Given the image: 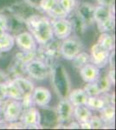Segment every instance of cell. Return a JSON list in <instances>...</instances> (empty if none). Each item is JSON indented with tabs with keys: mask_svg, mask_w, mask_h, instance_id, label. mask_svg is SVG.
I'll use <instances>...</instances> for the list:
<instances>
[{
	"mask_svg": "<svg viewBox=\"0 0 116 130\" xmlns=\"http://www.w3.org/2000/svg\"><path fill=\"white\" fill-rule=\"evenodd\" d=\"M25 24L39 45L45 44L54 38L51 22L46 17L31 15L25 20Z\"/></svg>",
	"mask_w": 116,
	"mask_h": 130,
	"instance_id": "obj_1",
	"label": "cell"
},
{
	"mask_svg": "<svg viewBox=\"0 0 116 130\" xmlns=\"http://www.w3.org/2000/svg\"><path fill=\"white\" fill-rule=\"evenodd\" d=\"M51 83L60 99L68 98L71 90V83L66 69L62 64H54L50 69Z\"/></svg>",
	"mask_w": 116,
	"mask_h": 130,
	"instance_id": "obj_2",
	"label": "cell"
},
{
	"mask_svg": "<svg viewBox=\"0 0 116 130\" xmlns=\"http://www.w3.org/2000/svg\"><path fill=\"white\" fill-rule=\"evenodd\" d=\"M60 45V43L53 38L45 44H40L39 48H37L36 55H37L39 60L43 61L51 68L54 65L55 61L61 56Z\"/></svg>",
	"mask_w": 116,
	"mask_h": 130,
	"instance_id": "obj_3",
	"label": "cell"
},
{
	"mask_svg": "<svg viewBox=\"0 0 116 130\" xmlns=\"http://www.w3.org/2000/svg\"><path fill=\"white\" fill-rule=\"evenodd\" d=\"M24 71L29 77L37 81H43L50 74V67L39 59H32L24 64Z\"/></svg>",
	"mask_w": 116,
	"mask_h": 130,
	"instance_id": "obj_4",
	"label": "cell"
},
{
	"mask_svg": "<svg viewBox=\"0 0 116 130\" xmlns=\"http://www.w3.org/2000/svg\"><path fill=\"white\" fill-rule=\"evenodd\" d=\"M83 50V44L76 37H69L60 45V54L64 59L71 61Z\"/></svg>",
	"mask_w": 116,
	"mask_h": 130,
	"instance_id": "obj_5",
	"label": "cell"
},
{
	"mask_svg": "<svg viewBox=\"0 0 116 130\" xmlns=\"http://www.w3.org/2000/svg\"><path fill=\"white\" fill-rule=\"evenodd\" d=\"M50 22H51L54 37H56L58 40H64L65 38L70 37L72 34V24L68 18H52Z\"/></svg>",
	"mask_w": 116,
	"mask_h": 130,
	"instance_id": "obj_6",
	"label": "cell"
},
{
	"mask_svg": "<svg viewBox=\"0 0 116 130\" xmlns=\"http://www.w3.org/2000/svg\"><path fill=\"white\" fill-rule=\"evenodd\" d=\"M2 108H3L4 120L9 123L18 121L23 112L21 101L13 99H10Z\"/></svg>",
	"mask_w": 116,
	"mask_h": 130,
	"instance_id": "obj_7",
	"label": "cell"
},
{
	"mask_svg": "<svg viewBox=\"0 0 116 130\" xmlns=\"http://www.w3.org/2000/svg\"><path fill=\"white\" fill-rule=\"evenodd\" d=\"M19 120L25 127L38 128L41 127L40 111L34 106L23 110Z\"/></svg>",
	"mask_w": 116,
	"mask_h": 130,
	"instance_id": "obj_8",
	"label": "cell"
},
{
	"mask_svg": "<svg viewBox=\"0 0 116 130\" xmlns=\"http://www.w3.org/2000/svg\"><path fill=\"white\" fill-rule=\"evenodd\" d=\"M110 51L103 48L98 43L92 46L91 54H90V62L98 67L99 69H102L106 67L108 62V56Z\"/></svg>",
	"mask_w": 116,
	"mask_h": 130,
	"instance_id": "obj_9",
	"label": "cell"
},
{
	"mask_svg": "<svg viewBox=\"0 0 116 130\" xmlns=\"http://www.w3.org/2000/svg\"><path fill=\"white\" fill-rule=\"evenodd\" d=\"M74 106L72 105L68 98L61 99L56 107V115H57L59 124L68 122L73 117Z\"/></svg>",
	"mask_w": 116,
	"mask_h": 130,
	"instance_id": "obj_10",
	"label": "cell"
},
{
	"mask_svg": "<svg viewBox=\"0 0 116 130\" xmlns=\"http://www.w3.org/2000/svg\"><path fill=\"white\" fill-rule=\"evenodd\" d=\"M15 43L21 51H37V42L29 32H22L16 35Z\"/></svg>",
	"mask_w": 116,
	"mask_h": 130,
	"instance_id": "obj_11",
	"label": "cell"
},
{
	"mask_svg": "<svg viewBox=\"0 0 116 130\" xmlns=\"http://www.w3.org/2000/svg\"><path fill=\"white\" fill-rule=\"evenodd\" d=\"M94 7L95 6H94L89 3H81L77 7V10L75 12L86 26H90L94 23Z\"/></svg>",
	"mask_w": 116,
	"mask_h": 130,
	"instance_id": "obj_12",
	"label": "cell"
},
{
	"mask_svg": "<svg viewBox=\"0 0 116 130\" xmlns=\"http://www.w3.org/2000/svg\"><path fill=\"white\" fill-rule=\"evenodd\" d=\"M31 96H32L34 104L40 108H44L48 106L51 101V93L49 90L44 87L35 88Z\"/></svg>",
	"mask_w": 116,
	"mask_h": 130,
	"instance_id": "obj_13",
	"label": "cell"
},
{
	"mask_svg": "<svg viewBox=\"0 0 116 130\" xmlns=\"http://www.w3.org/2000/svg\"><path fill=\"white\" fill-rule=\"evenodd\" d=\"M80 75L85 83L96 82L101 75L100 69L93 63H88L80 69Z\"/></svg>",
	"mask_w": 116,
	"mask_h": 130,
	"instance_id": "obj_14",
	"label": "cell"
},
{
	"mask_svg": "<svg viewBox=\"0 0 116 130\" xmlns=\"http://www.w3.org/2000/svg\"><path fill=\"white\" fill-rule=\"evenodd\" d=\"M113 5L111 7L107 6L100 5L94 7V23L97 24H100L104 23L105 21L108 20L109 18H113Z\"/></svg>",
	"mask_w": 116,
	"mask_h": 130,
	"instance_id": "obj_15",
	"label": "cell"
},
{
	"mask_svg": "<svg viewBox=\"0 0 116 130\" xmlns=\"http://www.w3.org/2000/svg\"><path fill=\"white\" fill-rule=\"evenodd\" d=\"M13 81L18 85V89H20L21 93L23 95V98L26 97V96H31L33 93L35 87L33 83L30 80L27 78H24L23 76H16L13 79Z\"/></svg>",
	"mask_w": 116,
	"mask_h": 130,
	"instance_id": "obj_16",
	"label": "cell"
},
{
	"mask_svg": "<svg viewBox=\"0 0 116 130\" xmlns=\"http://www.w3.org/2000/svg\"><path fill=\"white\" fill-rule=\"evenodd\" d=\"M88 98V96L83 89H75L70 90L68 95V99L72 103L73 106L86 105Z\"/></svg>",
	"mask_w": 116,
	"mask_h": 130,
	"instance_id": "obj_17",
	"label": "cell"
},
{
	"mask_svg": "<svg viewBox=\"0 0 116 130\" xmlns=\"http://www.w3.org/2000/svg\"><path fill=\"white\" fill-rule=\"evenodd\" d=\"M73 115L77 122L81 123L88 121L92 116V110L86 105L74 106Z\"/></svg>",
	"mask_w": 116,
	"mask_h": 130,
	"instance_id": "obj_18",
	"label": "cell"
},
{
	"mask_svg": "<svg viewBox=\"0 0 116 130\" xmlns=\"http://www.w3.org/2000/svg\"><path fill=\"white\" fill-rule=\"evenodd\" d=\"M101 119L102 120L104 125H111L114 122L115 109L113 104H107L100 110Z\"/></svg>",
	"mask_w": 116,
	"mask_h": 130,
	"instance_id": "obj_19",
	"label": "cell"
},
{
	"mask_svg": "<svg viewBox=\"0 0 116 130\" xmlns=\"http://www.w3.org/2000/svg\"><path fill=\"white\" fill-rule=\"evenodd\" d=\"M5 84L6 90H7V98L18 101H21L23 99L22 93L13 80H8Z\"/></svg>",
	"mask_w": 116,
	"mask_h": 130,
	"instance_id": "obj_20",
	"label": "cell"
},
{
	"mask_svg": "<svg viewBox=\"0 0 116 130\" xmlns=\"http://www.w3.org/2000/svg\"><path fill=\"white\" fill-rule=\"evenodd\" d=\"M15 44V37L7 31L0 37V53L8 52L13 48Z\"/></svg>",
	"mask_w": 116,
	"mask_h": 130,
	"instance_id": "obj_21",
	"label": "cell"
},
{
	"mask_svg": "<svg viewBox=\"0 0 116 130\" xmlns=\"http://www.w3.org/2000/svg\"><path fill=\"white\" fill-rule=\"evenodd\" d=\"M69 19L71 22L72 24V29L73 31H75L78 36H81L83 34L84 30H85L86 26L84 24V23L82 22V20L79 18V16L76 14V12H74L72 15L69 14Z\"/></svg>",
	"mask_w": 116,
	"mask_h": 130,
	"instance_id": "obj_22",
	"label": "cell"
},
{
	"mask_svg": "<svg viewBox=\"0 0 116 130\" xmlns=\"http://www.w3.org/2000/svg\"><path fill=\"white\" fill-rule=\"evenodd\" d=\"M97 43L109 51L114 50V37L110 33L102 32L99 37Z\"/></svg>",
	"mask_w": 116,
	"mask_h": 130,
	"instance_id": "obj_23",
	"label": "cell"
},
{
	"mask_svg": "<svg viewBox=\"0 0 116 130\" xmlns=\"http://www.w3.org/2000/svg\"><path fill=\"white\" fill-rule=\"evenodd\" d=\"M72 65L75 69L80 70L86 64L90 62V55L87 52L81 51L78 55H76L72 60Z\"/></svg>",
	"mask_w": 116,
	"mask_h": 130,
	"instance_id": "obj_24",
	"label": "cell"
},
{
	"mask_svg": "<svg viewBox=\"0 0 116 130\" xmlns=\"http://www.w3.org/2000/svg\"><path fill=\"white\" fill-rule=\"evenodd\" d=\"M105 105H106V103L101 95L88 96L87 103H86V106L88 108H89L91 110L95 111H100Z\"/></svg>",
	"mask_w": 116,
	"mask_h": 130,
	"instance_id": "obj_25",
	"label": "cell"
},
{
	"mask_svg": "<svg viewBox=\"0 0 116 130\" xmlns=\"http://www.w3.org/2000/svg\"><path fill=\"white\" fill-rule=\"evenodd\" d=\"M96 83L99 87V89L101 91V94L106 93V92H109V90L111 89V87L113 86V83H111V81L109 80L107 75H103V76H99V78L97 79Z\"/></svg>",
	"mask_w": 116,
	"mask_h": 130,
	"instance_id": "obj_26",
	"label": "cell"
},
{
	"mask_svg": "<svg viewBox=\"0 0 116 130\" xmlns=\"http://www.w3.org/2000/svg\"><path fill=\"white\" fill-rule=\"evenodd\" d=\"M48 14L52 18H67L69 17V13H67L66 10L62 7L59 1L53 9L48 12Z\"/></svg>",
	"mask_w": 116,
	"mask_h": 130,
	"instance_id": "obj_27",
	"label": "cell"
},
{
	"mask_svg": "<svg viewBox=\"0 0 116 130\" xmlns=\"http://www.w3.org/2000/svg\"><path fill=\"white\" fill-rule=\"evenodd\" d=\"M100 32H107L110 33L114 29V17L109 18L108 20L105 21L104 23H102L100 24H97Z\"/></svg>",
	"mask_w": 116,
	"mask_h": 130,
	"instance_id": "obj_28",
	"label": "cell"
},
{
	"mask_svg": "<svg viewBox=\"0 0 116 130\" xmlns=\"http://www.w3.org/2000/svg\"><path fill=\"white\" fill-rule=\"evenodd\" d=\"M83 89L88 95V96H97L101 95V91L99 89V87L97 85L96 82L87 83V84L85 85Z\"/></svg>",
	"mask_w": 116,
	"mask_h": 130,
	"instance_id": "obj_29",
	"label": "cell"
},
{
	"mask_svg": "<svg viewBox=\"0 0 116 130\" xmlns=\"http://www.w3.org/2000/svg\"><path fill=\"white\" fill-rule=\"evenodd\" d=\"M57 3L58 0H42L39 5V9H41L43 11L48 13L56 5Z\"/></svg>",
	"mask_w": 116,
	"mask_h": 130,
	"instance_id": "obj_30",
	"label": "cell"
},
{
	"mask_svg": "<svg viewBox=\"0 0 116 130\" xmlns=\"http://www.w3.org/2000/svg\"><path fill=\"white\" fill-rule=\"evenodd\" d=\"M59 3L62 7L66 10L67 13H71L75 8L76 0H59Z\"/></svg>",
	"mask_w": 116,
	"mask_h": 130,
	"instance_id": "obj_31",
	"label": "cell"
},
{
	"mask_svg": "<svg viewBox=\"0 0 116 130\" xmlns=\"http://www.w3.org/2000/svg\"><path fill=\"white\" fill-rule=\"evenodd\" d=\"M89 123L91 125V129H100L104 127V123L100 116L92 115L89 120Z\"/></svg>",
	"mask_w": 116,
	"mask_h": 130,
	"instance_id": "obj_32",
	"label": "cell"
},
{
	"mask_svg": "<svg viewBox=\"0 0 116 130\" xmlns=\"http://www.w3.org/2000/svg\"><path fill=\"white\" fill-rule=\"evenodd\" d=\"M0 28L5 31L9 30V19L5 14H0Z\"/></svg>",
	"mask_w": 116,
	"mask_h": 130,
	"instance_id": "obj_33",
	"label": "cell"
},
{
	"mask_svg": "<svg viewBox=\"0 0 116 130\" xmlns=\"http://www.w3.org/2000/svg\"><path fill=\"white\" fill-rule=\"evenodd\" d=\"M7 98V90H6V84L1 83L0 84V102H3Z\"/></svg>",
	"mask_w": 116,
	"mask_h": 130,
	"instance_id": "obj_34",
	"label": "cell"
},
{
	"mask_svg": "<svg viewBox=\"0 0 116 130\" xmlns=\"http://www.w3.org/2000/svg\"><path fill=\"white\" fill-rule=\"evenodd\" d=\"M41 1L42 0H25L27 5L32 8H35V9H39V5Z\"/></svg>",
	"mask_w": 116,
	"mask_h": 130,
	"instance_id": "obj_35",
	"label": "cell"
},
{
	"mask_svg": "<svg viewBox=\"0 0 116 130\" xmlns=\"http://www.w3.org/2000/svg\"><path fill=\"white\" fill-rule=\"evenodd\" d=\"M107 63L110 65V69H114V50H111L110 53H109L108 62Z\"/></svg>",
	"mask_w": 116,
	"mask_h": 130,
	"instance_id": "obj_36",
	"label": "cell"
},
{
	"mask_svg": "<svg viewBox=\"0 0 116 130\" xmlns=\"http://www.w3.org/2000/svg\"><path fill=\"white\" fill-rule=\"evenodd\" d=\"M8 128H24V126L22 122H18V121H14V122H10V124L8 125Z\"/></svg>",
	"mask_w": 116,
	"mask_h": 130,
	"instance_id": "obj_37",
	"label": "cell"
},
{
	"mask_svg": "<svg viewBox=\"0 0 116 130\" xmlns=\"http://www.w3.org/2000/svg\"><path fill=\"white\" fill-rule=\"evenodd\" d=\"M97 2H98L100 5H104V6H107V7H111V6L113 5L114 0H97Z\"/></svg>",
	"mask_w": 116,
	"mask_h": 130,
	"instance_id": "obj_38",
	"label": "cell"
},
{
	"mask_svg": "<svg viewBox=\"0 0 116 130\" xmlns=\"http://www.w3.org/2000/svg\"><path fill=\"white\" fill-rule=\"evenodd\" d=\"M8 80H10V77L6 73H5L4 71L0 70V84L1 83H5Z\"/></svg>",
	"mask_w": 116,
	"mask_h": 130,
	"instance_id": "obj_39",
	"label": "cell"
},
{
	"mask_svg": "<svg viewBox=\"0 0 116 130\" xmlns=\"http://www.w3.org/2000/svg\"><path fill=\"white\" fill-rule=\"evenodd\" d=\"M107 76H108L109 80L111 81V83H113V84H114L115 83V80H114V69H110V70H109V72L107 73Z\"/></svg>",
	"mask_w": 116,
	"mask_h": 130,
	"instance_id": "obj_40",
	"label": "cell"
},
{
	"mask_svg": "<svg viewBox=\"0 0 116 130\" xmlns=\"http://www.w3.org/2000/svg\"><path fill=\"white\" fill-rule=\"evenodd\" d=\"M80 124V127L81 128H83V129H91V125L89 123V121H85V122H81V123H79Z\"/></svg>",
	"mask_w": 116,
	"mask_h": 130,
	"instance_id": "obj_41",
	"label": "cell"
},
{
	"mask_svg": "<svg viewBox=\"0 0 116 130\" xmlns=\"http://www.w3.org/2000/svg\"><path fill=\"white\" fill-rule=\"evenodd\" d=\"M69 128H80V124L79 122H72L71 124L69 125Z\"/></svg>",
	"mask_w": 116,
	"mask_h": 130,
	"instance_id": "obj_42",
	"label": "cell"
},
{
	"mask_svg": "<svg viewBox=\"0 0 116 130\" xmlns=\"http://www.w3.org/2000/svg\"><path fill=\"white\" fill-rule=\"evenodd\" d=\"M4 115H3V108H2V107H0V124H1L2 122H4Z\"/></svg>",
	"mask_w": 116,
	"mask_h": 130,
	"instance_id": "obj_43",
	"label": "cell"
},
{
	"mask_svg": "<svg viewBox=\"0 0 116 130\" xmlns=\"http://www.w3.org/2000/svg\"><path fill=\"white\" fill-rule=\"evenodd\" d=\"M58 1H59V0H58Z\"/></svg>",
	"mask_w": 116,
	"mask_h": 130,
	"instance_id": "obj_44",
	"label": "cell"
},
{
	"mask_svg": "<svg viewBox=\"0 0 116 130\" xmlns=\"http://www.w3.org/2000/svg\"><path fill=\"white\" fill-rule=\"evenodd\" d=\"M0 54H1V53H0Z\"/></svg>",
	"mask_w": 116,
	"mask_h": 130,
	"instance_id": "obj_45",
	"label": "cell"
}]
</instances>
